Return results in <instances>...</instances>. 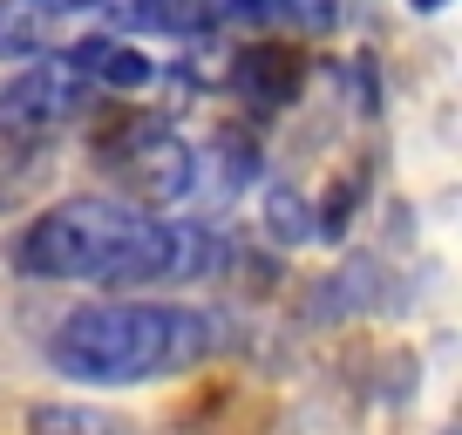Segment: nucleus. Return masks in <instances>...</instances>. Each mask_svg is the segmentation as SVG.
Returning a JSON list of instances; mask_svg holds the SVG:
<instances>
[{
	"label": "nucleus",
	"mask_w": 462,
	"mask_h": 435,
	"mask_svg": "<svg viewBox=\"0 0 462 435\" xmlns=\"http://www.w3.org/2000/svg\"><path fill=\"white\" fill-rule=\"evenodd\" d=\"M279 0H225V28H273Z\"/></svg>",
	"instance_id": "1a4fd4ad"
},
{
	"label": "nucleus",
	"mask_w": 462,
	"mask_h": 435,
	"mask_svg": "<svg viewBox=\"0 0 462 435\" xmlns=\"http://www.w3.org/2000/svg\"><path fill=\"white\" fill-rule=\"evenodd\" d=\"M217 340H225V319L190 300L109 292V300H88L55 319L48 367L61 381H88V388H136V381L184 375V367L211 361Z\"/></svg>",
	"instance_id": "f257e3e1"
},
{
	"label": "nucleus",
	"mask_w": 462,
	"mask_h": 435,
	"mask_svg": "<svg viewBox=\"0 0 462 435\" xmlns=\"http://www.w3.org/2000/svg\"><path fill=\"white\" fill-rule=\"evenodd\" d=\"M61 55L75 61V75H82L88 88H116V96H136V88H150V82L163 75V61L136 48V34H109V28L69 42Z\"/></svg>",
	"instance_id": "20e7f679"
},
{
	"label": "nucleus",
	"mask_w": 462,
	"mask_h": 435,
	"mask_svg": "<svg viewBox=\"0 0 462 435\" xmlns=\"http://www.w3.org/2000/svg\"><path fill=\"white\" fill-rule=\"evenodd\" d=\"M21 429L28 435H130V421L96 402H34Z\"/></svg>",
	"instance_id": "423d86ee"
},
{
	"label": "nucleus",
	"mask_w": 462,
	"mask_h": 435,
	"mask_svg": "<svg viewBox=\"0 0 462 435\" xmlns=\"http://www.w3.org/2000/svg\"><path fill=\"white\" fill-rule=\"evenodd\" d=\"M279 14L300 21L306 34H327L333 21H340V0H279Z\"/></svg>",
	"instance_id": "6e6552de"
},
{
	"label": "nucleus",
	"mask_w": 462,
	"mask_h": 435,
	"mask_svg": "<svg viewBox=\"0 0 462 435\" xmlns=\"http://www.w3.org/2000/svg\"><path fill=\"white\" fill-rule=\"evenodd\" d=\"M61 34V14L42 7V0H0V61H28L48 55Z\"/></svg>",
	"instance_id": "39448f33"
},
{
	"label": "nucleus",
	"mask_w": 462,
	"mask_h": 435,
	"mask_svg": "<svg viewBox=\"0 0 462 435\" xmlns=\"http://www.w3.org/2000/svg\"><path fill=\"white\" fill-rule=\"evenodd\" d=\"M319 204L300 198V190H265V225H273V238H286V245H306V238H319Z\"/></svg>",
	"instance_id": "0eeeda50"
},
{
	"label": "nucleus",
	"mask_w": 462,
	"mask_h": 435,
	"mask_svg": "<svg viewBox=\"0 0 462 435\" xmlns=\"http://www.w3.org/2000/svg\"><path fill=\"white\" fill-rule=\"evenodd\" d=\"M88 82L75 75V61L61 48L28 55L7 82H0V136H55L82 116Z\"/></svg>",
	"instance_id": "7ed1b4c3"
},
{
	"label": "nucleus",
	"mask_w": 462,
	"mask_h": 435,
	"mask_svg": "<svg viewBox=\"0 0 462 435\" xmlns=\"http://www.w3.org/2000/svg\"><path fill=\"white\" fill-rule=\"evenodd\" d=\"M136 225H143V204H130V198H109V190L61 198L7 238V265H14V279H34V286H102L109 292Z\"/></svg>",
	"instance_id": "f03ea898"
},
{
	"label": "nucleus",
	"mask_w": 462,
	"mask_h": 435,
	"mask_svg": "<svg viewBox=\"0 0 462 435\" xmlns=\"http://www.w3.org/2000/svg\"><path fill=\"white\" fill-rule=\"evenodd\" d=\"M408 7H421V14H442V7H448V0H408Z\"/></svg>",
	"instance_id": "9d476101"
}]
</instances>
